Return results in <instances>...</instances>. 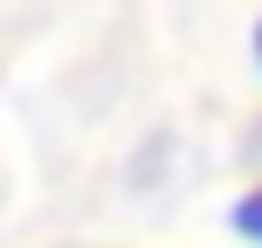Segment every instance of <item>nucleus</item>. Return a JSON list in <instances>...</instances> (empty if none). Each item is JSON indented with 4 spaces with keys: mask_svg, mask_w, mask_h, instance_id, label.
I'll return each mask as SVG.
<instances>
[{
    "mask_svg": "<svg viewBox=\"0 0 262 248\" xmlns=\"http://www.w3.org/2000/svg\"><path fill=\"white\" fill-rule=\"evenodd\" d=\"M228 221H235V235H242V241H255V248H262V186L235 200V214H228Z\"/></svg>",
    "mask_w": 262,
    "mask_h": 248,
    "instance_id": "f257e3e1",
    "label": "nucleus"
},
{
    "mask_svg": "<svg viewBox=\"0 0 262 248\" xmlns=\"http://www.w3.org/2000/svg\"><path fill=\"white\" fill-rule=\"evenodd\" d=\"M255 69H262V21H255Z\"/></svg>",
    "mask_w": 262,
    "mask_h": 248,
    "instance_id": "f03ea898",
    "label": "nucleus"
}]
</instances>
